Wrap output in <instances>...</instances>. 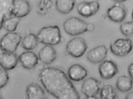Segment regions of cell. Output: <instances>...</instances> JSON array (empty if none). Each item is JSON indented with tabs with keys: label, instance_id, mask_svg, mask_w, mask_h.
Returning a JSON list of instances; mask_svg holds the SVG:
<instances>
[{
	"label": "cell",
	"instance_id": "obj_33",
	"mask_svg": "<svg viewBox=\"0 0 133 99\" xmlns=\"http://www.w3.org/2000/svg\"><path fill=\"white\" fill-rule=\"evenodd\" d=\"M114 1L115 2H116V3H122V2H125L126 1H125V0H123V1H122V0H117V1Z\"/></svg>",
	"mask_w": 133,
	"mask_h": 99
},
{
	"label": "cell",
	"instance_id": "obj_5",
	"mask_svg": "<svg viewBox=\"0 0 133 99\" xmlns=\"http://www.w3.org/2000/svg\"><path fill=\"white\" fill-rule=\"evenodd\" d=\"M87 48V44L84 38L76 37L67 43L66 51L67 53L71 56L79 58L84 54Z\"/></svg>",
	"mask_w": 133,
	"mask_h": 99
},
{
	"label": "cell",
	"instance_id": "obj_8",
	"mask_svg": "<svg viewBox=\"0 0 133 99\" xmlns=\"http://www.w3.org/2000/svg\"><path fill=\"white\" fill-rule=\"evenodd\" d=\"M102 88L100 81L96 79L90 77L84 80L82 84L81 90L86 97L96 96Z\"/></svg>",
	"mask_w": 133,
	"mask_h": 99
},
{
	"label": "cell",
	"instance_id": "obj_32",
	"mask_svg": "<svg viewBox=\"0 0 133 99\" xmlns=\"http://www.w3.org/2000/svg\"><path fill=\"white\" fill-rule=\"evenodd\" d=\"M84 99H98L96 96H90V97H86Z\"/></svg>",
	"mask_w": 133,
	"mask_h": 99
},
{
	"label": "cell",
	"instance_id": "obj_7",
	"mask_svg": "<svg viewBox=\"0 0 133 99\" xmlns=\"http://www.w3.org/2000/svg\"><path fill=\"white\" fill-rule=\"evenodd\" d=\"M100 5L96 1H83L80 2L77 6V10L79 15L85 18L95 15L99 11Z\"/></svg>",
	"mask_w": 133,
	"mask_h": 99
},
{
	"label": "cell",
	"instance_id": "obj_25",
	"mask_svg": "<svg viewBox=\"0 0 133 99\" xmlns=\"http://www.w3.org/2000/svg\"><path fill=\"white\" fill-rule=\"evenodd\" d=\"M122 33L126 36H133V21L126 22L120 26Z\"/></svg>",
	"mask_w": 133,
	"mask_h": 99
},
{
	"label": "cell",
	"instance_id": "obj_23",
	"mask_svg": "<svg viewBox=\"0 0 133 99\" xmlns=\"http://www.w3.org/2000/svg\"><path fill=\"white\" fill-rule=\"evenodd\" d=\"M20 20V18L15 16L5 19L4 21L3 27L9 32H13L16 30Z\"/></svg>",
	"mask_w": 133,
	"mask_h": 99
},
{
	"label": "cell",
	"instance_id": "obj_24",
	"mask_svg": "<svg viewBox=\"0 0 133 99\" xmlns=\"http://www.w3.org/2000/svg\"><path fill=\"white\" fill-rule=\"evenodd\" d=\"M52 1H40L38 4L37 12L42 15H45L47 14L49 10L53 6Z\"/></svg>",
	"mask_w": 133,
	"mask_h": 99
},
{
	"label": "cell",
	"instance_id": "obj_21",
	"mask_svg": "<svg viewBox=\"0 0 133 99\" xmlns=\"http://www.w3.org/2000/svg\"><path fill=\"white\" fill-rule=\"evenodd\" d=\"M13 1L0 0V15L5 19L11 17Z\"/></svg>",
	"mask_w": 133,
	"mask_h": 99
},
{
	"label": "cell",
	"instance_id": "obj_4",
	"mask_svg": "<svg viewBox=\"0 0 133 99\" xmlns=\"http://www.w3.org/2000/svg\"><path fill=\"white\" fill-rule=\"evenodd\" d=\"M22 37L17 33H8L0 40V47L5 52L14 53L22 42Z\"/></svg>",
	"mask_w": 133,
	"mask_h": 99
},
{
	"label": "cell",
	"instance_id": "obj_31",
	"mask_svg": "<svg viewBox=\"0 0 133 99\" xmlns=\"http://www.w3.org/2000/svg\"><path fill=\"white\" fill-rule=\"evenodd\" d=\"M4 51L0 47V59H1V58L2 56H3V54H4Z\"/></svg>",
	"mask_w": 133,
	"mask_h": 99
},
{
	"label": "cell",
	"instance_id": "obj_15",
	"mask_svg": "<svg viewBox=\"0 0 133 99\" xmlns=\"http://www.w3.org/2000/svg\"><path fill=\"white\" fill-rule=\"evenodd\" d=\"M26 94L27 99H47L44 90L39 85L32 83L26 87Z\"/></svg>",
	"mask_w": 133,
	"mask_h": 99
},
{
	"label": "cell",
	"instance_id": "obj_34",
	"mask_svg": "<svg viewBox=\"0 0 133 99\" xmlns=\"http://www.w3.org/2000/svg\"><path fill=\"white\" fill-rule=\"evenodd\" d=\"M0 99H3V97H2V95L1 94H0Z\"/></svg>",
	"mask_w": 133,
	"mask_h": 99
},
{
	"label": "cell",
	"instance_id": "obj_29",
	"mask_svg": "<svg viewBox=\"0 0 133 99\" xmlns=\"http://www.w3.org/2000/svg\"><path fill=\"white\" fill-rule=\"evenodd\" d=\"M4 18L0 15V30L3 27V24H4Z\"/></svg>",
	"mask_w": 133,
	"mask_h": 99
},
{
	"label": "cell",
	"instance_id": "obj_10",
	"mask_svg": "<svg viewBox=\"0 0 133 99\" xmlns=\"http://www.w3.org/2000/svg\"><path fill=\"white\" fill-rule=\"evenodd\" d=\"M127 15V10L123 5L116 3L109 8L107 11V16L109 19L116 23L124 21Z\"/></svg>",
	"mask_w": 133,
	"mask_h": 99
},
{
	"label": "cell",
	"instance_id": "obj_13",
	"mask_svg": "<svg viewBox=\"0 0 133 99\" xmlns=\"http://www.w3.org/2000/svg\"><path fill=\"white\" fill-rule=\"evenodd\" d=\"M36 54L30 51L23 52L19 57V60L22 66L26 69L31 70L36 67L39 62Z\"/></svg>",
	"mask_w": 133,
	"mask_h": 99
},
{
	"label": "cell",
	"instance_id": "obj_17",
	"mask_svg": "<svg viewBox=\"0 0 133 99\" xmlns=\"http://www.w3.org/2000/svg\"><path fill=\"white\" fill-rule=\"evenodd\" d=\"M19 58L14 53L5 52L0 59V65L5 70L14 69L17 66Z\"/></svg>",
	"mask_w": 133,
	"mask_h": 99
},
{
	"label": "cell",
	"instance_id": "obj_14",
	"mask_svg": "<svg viewBox=\"0 0 133 99\" xmlns=\"http://www.w3.org/2000/svg\"><path fill=\"white\" fill-rule=\"evenodd\" d=\"M69 78L75 82L82 81L88 75L87 70L79 64H74L70 67L68 71Z\"/></svg>",
	"mask_w": 133,
	"mask_h": 99
},
{
	"label": "cell",
	"instance_id": "obj_18",
	"mask_svg": "<svg viewBox=\"0 0 133 99\" xmlns=\"http://www.w3.org/2000/svg\"><path fill=\"white\" fill-rule=\"evenodd\" d=\"M133 86V80L130 77L122 75L117 79L116 86L118 90L120 92H128L132 88Z\"/></svg>",
	"mask_w": 133,
	"mask_h": 99
},
{
	"label": "cell",
	"instance_id": "obj_16",
	"mask_svg": "<svg viewBox=\"0 0 133 99\" xmlns=\"http://www.w3.org/2000/svg\"><path fill=\"white\" fill-rule=\"evenodd\" d=\"M57 57V53L53 47L46 46L41 50L38 54L39 59L43 63L50 64Z\"/></svg>",
	"mask_w": 133,
	"mask_h": 99
},
{
	"label": "cell",
	"instance_id": "obj_6",
	"mask_svg": "<svg viewBox=\"0 0 133 99\" xmlns=\"http://www.w3.org/2000/svg\"><path fill=\"white\" fill-rule=\"evenodd\" d=\"M133 43L129 39H119L114 41L110 46L111 52L116 56L123 57L132 51Z\"/></svg>",
	"mask_w": 133,
	"mask_h": 99
},
{
	"label": "cell",
	"instance_id": "obj_3",
	"mask_svg": "<svg viewBox=\"0 0 133 99\" xmlns=\"http://www.w3.org/2000/svg\"><path fill=\"white\" fill-rule=\"evenodd\" d=\"M88 24L79 18L72 17L65 21L63 23V28L67 34L74 36L87 32Z\"/></svg>",
	"mask_w": 133,
	"mask_h": 99
},
{
	"label": "cell",
	"instance_id": "obj_12",
	"mask_svg": "<svg viewBox=\"0 0 133 99\" xmlns=\"http://www.w3.org/2000/svg\"><path fill=\"white\" fill-rule=\"evenodd\" d=\"M31 11L29 2L24 0H14L12 2V15L15 17L22 18L28 15Z\"/></svg>",
	"mask_w": 133,
	"mask_h": 99
},
{
	"label": "cell",
	"instance_id": "obj_35",
	"mask_svg": "<svg viewBox=\"0 0 133 99\" xmlns=\"http://www.w3.org/2000/svg\"><path fill=\"white\" fill-rule=\"evenodd\" d=\"M132 18L133 20V10L132 12Z\"/></svg>",
	"mask_w": 133,
	"mask_h": 99
},
{
	"label": "cell",
	"instance_id": "obj_20",
	"mask_svg": "<svg viewBox=\"0 0 133 99\" xmlns=\"http://www.w3.org/2000/svg\"><path fill=\"white\" fill-rule=\"evenodd\" d=\"M38 42L37 37L36 35L34 33H29L22 40V47L28 51L32 50L37 46Z\"/></svg>",
	"mask_w": 133,
	"mask_h": 99
},
{
	"label": "cell",
	"instance_id": "obj_1",
	"mask_svg": "<svg viewBox=\"0 0 133 99\" xmlns=\"http://www.w3.org/2000/svg\"><path fill=\"white\" fill-rule=\"evenodd\" d=\"M39 79L48 93L56 99H80V96L64 72L54 67L41 70Z\"/></svg>",
	"mask_w": 133,
	"mask_h": 99
},
{
	"label": "cell",
	"instance_id": "obj_22",
	"mask_svg": "<svg viewBox=\"0 0 133 99\" xmlns=\"http://www.w3.org/2000/svg\"><path fill=\"white\" fill-rule=\"evenodd\" d=\"M101 99H116L117 94L115 88L111 85H105L100 91Z\"/></svg>",
	"mask_w": 133,
	"mask_h": 99
},
{
	"label": "cell",
	"instance_id": "obj_27",
	"mask_svg": "<svg viewBox=\"0 0 133 99\" xmlns=\"http://www.w3.org/2000/svg\"><path fill=\"white\" fill-rule=\"evenodd\" d=\"M128 70L130 77L133 81V63L129 66Z\"/></svg>",
	"mask_w": 133,
	"mask_h": 99
},
{
	"label": "cell",
	"instance_id": "obj_26",
	"mask_svg": "<svg viewBox=\"0 0 133 99\" xmlns=\"http://www.w3.org/2000/svg\"><path fill=\"white\" fill-rule=\"evenodd\" d=\"M9 80V77L7 71L0 68V90L7 84Z\"/></svg>",
	"mask_w": 133,
	"mask_h": 99
},
{
	"label": "cell",
	"instance_id": "obj_30",
	"mask_svg": "<svg viewBox=\"0 0 133 99\" xmlns=\"http://www.w3.org/2000/svg\"><path fill=\"white\" fill-rule=\"evenodd\" d=\"M125 99H133V91L130 92L127 94Z\"/></svg>",
	"mask_w": 133,
	"mask_h": 99
},
{
	"label": "cell",
	"instance_id": "obj_2",
	"mask_svg": "<svg viewBox=\"0 0 133 99\" xmlns=\"http://www.w3.org/2000/svg\"><path fill=\"white\" fill-rule=\"evenodd\" d=\"M36 36L38 42L46 46H56L61 41V30L57 25L43 27Z\"/></svg>",
	"mask_w": 133,
	"mask_h": 99
},
{
	"label": "cell",
	"instance_id": "obj_19",
	"mask_svg": "<svg viewBox=\"0 0 133 99\" xmlns=\"http://www.w3.org/2000/svg\"><path fill=\"white\" fill-rule=\"evenodd\" d=\"M75 3L76 1L74 0H58L56 1L55 5L59 12L66 15L72 11Z\"/></svg>",
	"mask_w": 133,
	"mask_h": 99
},
{
	"label": "cell",
	"instance_id": "obj_11",
	"mask_svg": "<svg viewBox=\"0 0 133 99\" xmlns=\"http://www.w3.org/2000/svg\"><path fill=\"white\" fill-rule=\"evenodd\" d=\"M108 53V49L105 45H99L88 52L87 59L92 63H102L107 57Z\"/></svg>",
	"mask_w": 133,
	"mask_h": 99
},
{
	"label": "cell",
	"instance_id": "obj_28",
	"mask_svg": "<svg viewBox=\"0 0 133 99\" xmlns=\"http://www.w3.org/2000/svg\"><path fill=\"white\" fill-rule=\"evenodd\" d=\"M94 30V25L91 23H88L87 26V32H92Z\"/></svg>",
	"mask_w": 133,
	"mask_h": 99
},
{
	"label": "cell",
	"instance_id": "obj_9",
	"mask_svg": "<svg viewBox=\"0 0 133 99\" xmlns=\"http://www.w3.org/2000/svg\"><path fill=\"white\" fill-rule=\"evenodd\" d=\"M100 76L104 80H109L118 74V68L116 64L111 60L104 61L98 67Z\"/></svg>",
	"mask_w": 133,
	"mask_h": 99
}]
</instances>
